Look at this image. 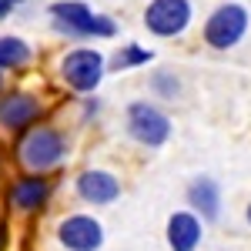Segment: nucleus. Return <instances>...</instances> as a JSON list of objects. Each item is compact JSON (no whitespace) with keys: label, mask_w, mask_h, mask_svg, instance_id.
<instances>
[{"label":"nucleus","mask_w":251,"mask_h":251,"mask_svg":"<svg viewBox=\"0 0 251 251\" xmlns=\"http://www.w3.org/2000/svg\"><path fill=\"white\" fill-rule=\"evenodd\" d=\"M127 131L134 141L148 144V148H161L171 137V121L151 104H131L127 107Z\"/></svg>","instance_id":"nucleus-4"},{"label":"nucleus","mask_w":251,"mask_h":251,"mask_svg":"<svg viewBox=\"0 0 251 251\" xmlns=\"http://www.w3.org/2000/svg\"><path fill=\"white\" fill-rule=\"evenodd\" d=\"M77 194L91 204H111L117 194H121V184H117L114 174L107 171H87L77 177Z\"/></svg>","instance_id":"nucleus-9"},{"label":"nucleus","mask_w":251,"mask_h":251,"mask_svg":"<svg viewBox=\"0 0 251 251\" xmlns=\"http://www.w3.org/2000/svg\"><path fill=\"white\" fill-rule=\"evenodd\" d=\"M188 201H191L204 218H218L221 198H218V184H214L211 177H198V181L191 184V191H188Z\"/></svg>","instance_id":"nucleus-12"},{"label":"nucleus","mask_w":251,"mask_h":251,"mask_svg":"<svg viewBox=\"0 0 251 251\" xmlns=\"http://www.w3.org/2000/svg\"><path fill=\"white\" fill-rule=\"evenodd\" d=\"M60 77L67 80L74 91H94L104 77V57L97 50H71L60 64Z\"/></svg>","instance_id":"nucleus-6"},{"label":"nucleus","mask_w":251,"mask_h":251,"mask_svg":"<svg viewBox=\"0 0 251 251\" xmlns=\"http://www.w3.org/2000/svg\"><path fill=\"white\" fill-rule=\"evenodd\" d=\"M148 60H151V50H141L137 44H127V47L114 57V71H127V67H134V64H148Z\"/></svg>","instance_id":"nucleus-14"},{"label":"nucleus","mask_w":251,"mask_h":251,"mask_svg":"<svg viewBox=\"0 0 251 251\" xmlns=\"http://www.w3.org/2000/svg\"><path fill=\"white\" fill-rule=\"evenodd\" d=\"M14 3H20V0H0V17H7V14H10V7H14Z\"/></svg>","instance_id":"nucleus-15"},{"label":"nucleus","mask_w":251,"mask_h":251,"mask_svg":"<svg viewBox=\"0 0 251 251\" xmlns=\"http://www.w3.org/2000/svg\"><path fill=\"white\" fill-rule=\"evenodd\" d=\"M0 84H3V80H0Z\"/></svg>","instance_id":"nucleus-18"},{"label":"nucleus","mask_w":251,"mask_h":251,"mask_svg":"<svg viewBox=\"0 0 251 251\" xmlns=\"http://www.w3.org/2000/svg\"><path fill=\"white\" fill-rule=\"evenodd\" d=\"M57 238H60V245L71 248V251H97L100 241H104V231H100V225H97L94 218L74 214V218H67L60 225Z\"/></svg>","instance_id":"nucleus-7"},{"label":"nucleus","mask_w":251,"mask_h":251,"mask_svg":"<svg viewBox=\"0 0 251 251\" xmlns=\"http://www.w3.org/2000/svg\"><path fill=\"white\" fill-rule=\"evenodd\" d=\"M198 241H201V225H198L194 214L181 211L168 221V245H171L174 251H194Z\"/></svg>","instance_id":"nucleus-11"},{"label":"nucleus","mask_w":251,"mask_h":251,"mask_svg":"<svg viewBox=\"0 0 251 251\" xmlns=\"http://www.w3.org/2000/svg\"><path fill=\"white\" fill-rule=\"evenodd\" d=\"M50 17L60 30L74 34V37H114V20L94 14L87 3L80 0H60V3H50Z\"/></svg>","instance_id":"nucleus-1"},{"label":"nucleus","mask_w":251,"mask_h":251,"mask_svg":"<svg viewBox=\"0 0 251 251\" xmlns=\"http://www.w3.org/2000/svg\"><path fill=\"white\" fill-rule=\"evenodd\" d=\"M7 248V228H3V225H0V251Z\"/></svg>","instance_id":"nucleus-16"},{"label":"nucleus","mask_w":251,"mask_h":251,"mask_svg":"<svg viewBox=\"0 0 251 251\" xmlns=\"http://www.w3.org/2000/svg\"><path fill=\"white\" fill-rule=\"evenodd\" d=\"M144 24L157 37H177L191 24V3L188 0H154L144 10Z\"/></svg>","instance_id":"nucleus-5"},{"label":"nucleus","mask_w":251,"mask_h":251,"mask_svg":"<svg viewBox=\"0 0 251 251\" xmlns=\"http://www.w3.org/2000/svg\"><path fill=\"white\" fill-rule=\"evenodd\" d=\"M248 225H251V204H248Z\"/></svg>","instance_id":"nucleus-17"},{"label":"nucleus","mask_w":251,"mask_h":251,"mask_svg":"<svg viewBox=\"0 0 251 251\" xmlns=\"http://www.w3.org/2000/svg\"><path fill=\"white\" fill-rule=\"evenodd\" d=\"M30 64V47L20 37H0V67H24Z\"/></svg>","instance_id":"nucleus-13"},{"label":"nucleus","mask_w":251,"mask_h":251,"mask_svg":"<svg viewBox=\"0 0 251 251\" xmlns=\"http://www.w3.org/2000/svg\"><path fill=\"white\" fill-rule=\"evenodd\" d=\"M245 30H248V10L241 3H225V7H218L208 17L204 40L211 47H218V50H228V47H234L238 40L245 37Z\"/></svg>","instance_id":"nucleus-2"},{"label":"nucleus","mask_w":251,"mask_h":251,"mask_svg":"<svg viewBox=\"0 0 251 251\" xmlns=\"http://www.w3.org/2000/svg\"><path fill=\"white\" fill-rule=\"evenodd\" d=\"M47 198H50L47 177H20L17 184L10 188V204L17 211H37V208H44Z\"/></svg>","instance_id":"nucleus-10"},{"label":"nucleus","mask_w":251,"mask_h":251,"mask_svg":"<svg viewBox=\"0 0 251 251\" xmlns=\"http://www.w3.org/2000/svg\"><path fill=\"white\" fill-rule=\"evenodd\" d=\"M64 137L54 127H34L30 134L20 141V161L30 168V171H47L54 168L60 157H64Z\"/></svg>","instance_id":"nucleus-3"},{"label":"nucleus","mask_w":251,"mask_h":251,"mask_svg":"<svg viewBox=\"0 0 251 251\" xmlns=\"http://www.w3.org/2000/svg\"><path fill=\"white\" fill-rule=\"evenodd\" d=\"M40 114V104L30 94H10L0 100V124L10 131H24L27 124H34Z\"/></svg>","instance_id":"nucleus-8"}]
</instances>
